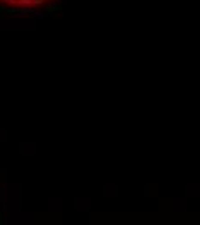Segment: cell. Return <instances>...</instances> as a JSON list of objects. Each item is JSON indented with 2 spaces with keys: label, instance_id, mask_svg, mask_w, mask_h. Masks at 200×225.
<instances>
[{
  "label": "cell",
  "instance_id": "6da1fadb",
  "mask_svg": "<svg viewBox=\"0 0 200 225\" xmlns=\"http://www.w3.org/2000/svg\"><path fill=\"white\" fill-rule=\"evenodd\" d=\"M52 0H0V4L12 9H36L41 5H47Z\"/></svg>",
  "mask_w": 200,
  "mask_h": 225
}]
</instances>
